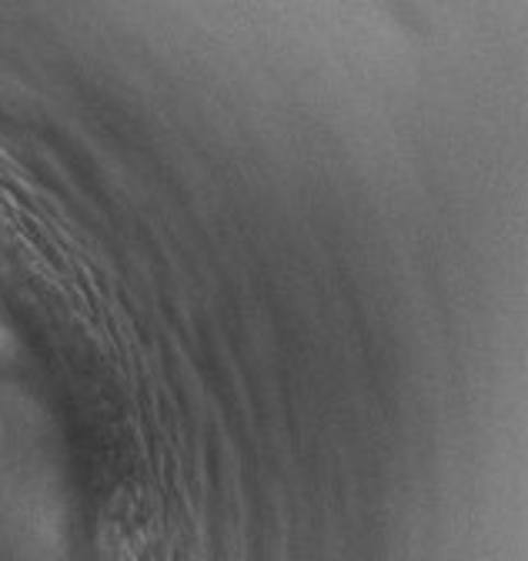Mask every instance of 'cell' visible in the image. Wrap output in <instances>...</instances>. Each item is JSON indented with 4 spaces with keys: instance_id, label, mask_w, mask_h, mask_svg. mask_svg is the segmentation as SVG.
<instances>
[{
    "instance_id": "cell-1",
    "label": "cell",
    "mask_w": 528,
    "mask_h": 561,
    "mask_svg": "<svg viewBox=\"0 0 528 561\" xmlns=\"http://www.w3.org/2000/svg\"><path fill=\"white\" fill-rule=\"evenodd\" d=\"M111 561H161L158 558V535L141 515V508H127L114 522V538L107 545Z\"/></svg>"
}]
</instances>
